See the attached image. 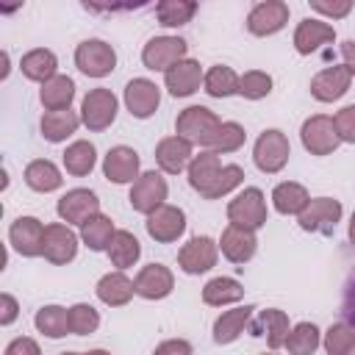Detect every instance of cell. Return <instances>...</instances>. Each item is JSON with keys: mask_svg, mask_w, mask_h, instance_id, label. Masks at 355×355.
<instances>
[{"mask_svg": "<svg viewBox=\"0 0 355 355\" xmlns=\"http://www.w3.org/2000/svg\"><path fill=\"white\" fill-rule=\"evenodd\" d=\"M219 128H222V119L205 105H189L175 119V133L180 139H186L189 144H197L205 150H211Z\"/></svg>", "mask_w": 355, "mask_h": 355, "instance_id": "cell-1", "label": "cell"}, {"mask_svg": "<svg viewBox=\"0 0 355 355\" xmlns=\"http://www.w3.org/2000/svg\"><path fill=\"white\" fill-rule=\"evenodd\" d=\"M266 216H269L266 197L255 186H247L244 191H239L227 202V219H230V225H239V227H247V230H261L266 225Z\"/></svg>", "mask_w": 355, "mask_h": 355, "instance_id": "cell-2", "label": "cell"}, {"mask_svg": "<svg viewBox=\"0 0 355 355\" xmlns=\"http://www.w3.org/2000/svg\"><path fill=\"white\" fill-rule=\"evenodd\" d=\"M288 155H291V144H288L286 133L277 130V128L263 130V133L258 136L255 147H252V161H255V166H258L261 172H266V175H277V172L288 164Z\"/></svg>", "mask_w": 355, "mask_h": 355, "instance_id": "cell-3", "label": "cell"}, {"mask_svg": "<svg viewBox=\"0 0 355 355\" xmlns=\"http://www.w3.org/2000/svg\"><path fill=\"white\" fill-rule=\"evenodd\" d=\"M75 67L89 78H105L116 69V50L103 39H86L75 47Z\"/></svg>", "mask_w": 355, "mask_h": 355, "instance_id": "cell-4", "label": "cell"}, {"mask_svg": "<svg viewBox=\"0 0 355 355\" xmlns=\"http://www.w3.org/2000/svg\"><path fill=\"white\" fill-rule=\"evenodd\" d=\"M166 194H169V186L166 180L161 178V172H141L139 180L130 186V194H128V202L136 214H144L150 216L153 211H158L161 205H166Z\"/></svg>", "mask_w": 355, "mask_h": 355, "instance_id": "cell-5", "label": "cell"}, {"mask_svg": "<svg viewBox=\"0 0 355 355\" xmlns=\"http://www.w3.org/2000/svg\"><path fill=\"white\" fill-rule=\"evenodd\" d=\"M116 105H119V103H116L114 92L97 86V89H92V92L83 97V103H80V122H83L89 130L100 133V130H105V128L114 125V119H116Z\"/></svg>", "mask_w": 355, "mask_h": 355, "instance_id": "cell-6", "label": "cell"}, {"mask_svg": "<svg viewBox=\"0 0 355 355\" xmlns=\"http://www.w3.org/2000/svg\"><path fill=\"white\" fill-rule=\"evenodd\" d=\"M300 139H302V147L311 153V155H330L341 139H338V130H336V122L333 116L327 114H313L302 122L300 128Z\"/></svg>", "mask_w": 355, "mask_h": 355, "instance_id": "cell-7", "label": "cell"}, {"mask_svg": "<svg viewBox=\"0 0 355 355\" xmlns=\"http://www.w3.org/2000/svg\"><path fill=\"white\" fill-rule=\"evenodd\" d=\"M186 50H189V44L180 36H155L144 44L141 64L153 72H166L169 67H175L178 61L186 58Z\"/></svg>", "mask_w": 355, "mask_h": 355, "instance_id": "cell-8", "label": "cell"}, {"mask_svg": "<svg viewBox=\"0 0 355 355\" xmlns=\"http://www.w3.org/2000/svg\"><path fill=\"white\" fill-rule=\"evenodd\" d=\"M341 214H344V208H341L338 200H333V197H313L305 205V211L297 216V222L308 233H324V236H330L336 230V225L341 222Z\"/></svg>", "mask_w": 355, "mask_h": 355, "instance_id": "cell-9", "label": "cell"}, {"mask_svg": "<svg viewBox=\"0 0 355 355\" xmlns=\"http://www.w3.org/2000/svg\"><path fill=\"white\" fill-rule=\"evenodd\" d=\"M216 258H219V241H214L211 236H194L180 247L178 266L186 275H202L216 266Z\"/></svg>", "mask_w": 355, "mask_h": 355, "instance_id": "cell-10", "label": "cell"}, {"mask_svg": "<svg viewBox=\"0 0 355 355\" xmlns=\"http://www.w3.org/2000/svg\"><path fill=\"white\" fill-rule=\"evenodd\" d=\"M288 22V3L283 0H261L247 14V31L252 36H272L283 31Z\"/></svg>", "mask_w": 355, "mask_h": 355, "instance_id": "cell-11", "label": "cell"}, {"mask_svg": "<svg viewBox=\"0 0 355 355\" xmlns=\"http://www.w3.org/2000/svg\"><path fill=\"white\" fill-rule=\"evenodd\" d=\"M44 227L36 216H17L8 227V244L22 258H39L44 250Z\"/></svg>", "mask_w": 355, "mask_h": 355, "instance_id": "cell-12", "label": "cell"}, {"mask_svg": "<svg viewBox=\"0 0 355 355\" xmlns=\"http://www.w3.org/2000/svg\"><path fill=\"white\" fill-rule=\"evenodd\" d=\"M55 211L67 225H86L92 216L100 214V200L92 189H69L67 194H61Z\"/></svg>", "mask_w": 355, "mask_h": 355, "instance_id": "cell-13", "label": "cell"}, {"mask_svg": "<svg viewBox=\"0 0 355 355\" xmlns=\"http://www.w3.org/2000/svg\"><path fill=\"white\" fill-rule=\"evenodd\" d=\"M150 239H155L158 244H172L186 233V214L178 205H161L158 211H153L144 222Z\"/></svg>", "mask_w": 355, "mask_h": 355, "instance_id": "cell-14", "label": "cell"}, {"mask_svg": "<svg viewBox=\"0 0 355 355\" xmlns=\"http://www.w3.org/2000/svg\"><path fill=\"white\" fill-rule=\"evenodd\" d=\"M42 255L50 263H55V266H64V263L75 261V255H78V236L72 233V227L64 225V222L47 225L44 227V250H42Z\"/></svg>", "mask_w": 355, "mask_h": 355, "instance_id": "cell-15", "label": "cell"}, {"mask_svg": "<svg viewBox=\"0 0 355 355\" xmlns=\"http://www.w3.org/2000/svg\"><path fill=\"white\" fill-rule=\"evenodd\" d=\"M139 153L133 147H125V144H116L105 153L103 158V175L111 180V183H136L139 180Z\"/></svg>", "mask_w": 355, "mask_h": 355, "instance_id": "cell-16", "label": "cell"}, {"mask_svg": "<svg viewBox=\"0 0 355 355\" xmlns=\"http://www.w3.org/2000/svg\"><path fill=\"white\" fill-rule=\"evenodd\" d=\"M349 83H352V72L344 64L324 67L322 72H316L311 78V94L319 103H333V100H338L349 92Z\"/></svg>", "mask_w": 355, "mask_h": 355, "instance_id": "cell-17", "label": "cell"}, {"mask_svg": "<svg viewBox=\"0 0 355 355\" xmlns=\"http://www.w3.org/2000/svg\"><path fill=\"white\" fill-rule=\"evenodd\" d=\"M194 144H189L186 139H180L178 133L175 136H164L158 144H155V164L161 172L166 175H180L183 169H189L191 158H194Z\"/></svg>", "mask_w": 355, "mask_h": 355, "instance_id": "cell-18", "label": "cell"}, {"mask_svg": "<svg viewBox=\"0 0 355 355\" xmlns=\"http://www.w3.org/2000/svg\"><path fill=\"white\" fill-rule=\"evenodd\" d=\"M158 103H161V89L153 80H147V78L128 80V86H125V105H128L130 116L147 119V116L155 114Z\"/></svg>", "mask_w": 355, "mask_h": 355, "instance_id": "cell-19", "label": "cell"}, {"mask_svg": "<svg viewBox=\"0 0 355 355\" xmlns=\"http://www.w3.org/2000/svg\"><path fill=\"white\" fill-rule=\"evenodd\" d=\"M133 286H136V294L144 300H164L175 288V275L164 263H147L139 269Z\"/></svg>", "mask_w": 355, "mask_h": 355, "instance_id": "cell-20", "label": "cell"}, {"mask_svg": "<svg viewBox=\"0 0 355 355\" xmlns=\"http://www.w3.org/2000/svg\"><path fill=\"white\" fill-rule=\"evenodd\" d=\"M202 78H205L202 67L194 58H183V61H178L175 67H169L164 72V86H166V92L172 97H189V94H194L200 89Z\"/></svg>", "mask_w": 355, "mask_h": 355, "instance_id": "cell-21", "label": "cell"}, {"mask_svg": "<svg viewBox=\"0 0 355 355\" xmlns=\"http://www.w3.org/2000/svg\"><path fill=\"white\" fill-rule=\"evenodd\" d=\"M219 250L230 263H247L258 250L255 230H247V227H239V225H227L222 230Z\"/></svg>", "mask_w": 355, "mask_h": 355, "instance_id": "cell-22", "label": "cell"}, {"mask_svg": "<svg viewBox=\"0 0 355 355\" xmlns=\"http://www.w3.org/2000/svg\"><path fill=\"white\" fill-rule=\"evenodd\" d=\"M247 327H250L252 336H263L272 349H280V347L286 344V338H288V330H291V327H288V316H286V311H280V308L258 311L255 322H250Z\"/></svg>", "mask_w": 355, "mask_h": 355, "instance_id": "cell-23", "label": "cell"}, {"mask_svg": "<svg viewBox=\"0 0 355 355\" xmlns=\"http://www.w3.org/2000/svg\"><path fill=\"white\" fill-rule=\"evenodd\" d=\"M330 42H336V28L333 25H327L324 19H302L300 25H297V31H294V50L300 53V55H311V53H316L322 44H330Z\"/></svg>", "mask_w": 355, "mask_h": 355, "instance_id": "cell-24", "label": "cell"}, {"mask_svg": "<svg viewBox=\"0 0 355 355\" xmlns=\"http://www.w3.org/2000/svg\"><path fill=\"white\" fill-rule=\"evenodd\" d=\"M94 294H97V300H100L103 305H108V308H122V305H128V302L133 300L136 286H133V280H130L125 272L116 269V272H108V275H103V277L97 280Z\"/></svg>", "mask_w": 355, "mask_h": 355, "instance_id": "cell-25", "label": "cell"}, {"mask_svg": "<svg viewBox=\"0 0 355 355\" xmlns=\"http://www.w3.org/2000/svg\"><path fill=\"white\" fill-rule=\"evenodd\" d=\"M222 161H219V155L216 153H211V150H202L200 155H194L191 158V164H189V186L200 194V197H205L208 194V189L214 186V180H216V175L222 172Z\"/></svg>", "mask_w": 355, "mask_h": 355, "instance_id": "cell-26", "label": "cell"}, {"mask_svg": "<svg viewBox=\"0 0 355 355\" xmlns=\"http://www.w3.org/2000/svg\"><path fill=\"white\" fill-rule=\"evenodd\" d=\"M255 313V305H241V308H233V311H222V316H216L214 322V341L216 344H233L244 327L250 324Z\"/></svg>", "mask_w": 355, "mask_h": 355, "instance_id": "cell-27", "label": "cell"}, {"mask_svg": "<svg viewBox=\"0 0 355 355\" xmlns=\"http://www.w3.org/2000/svg\"><path fill=\"white\" fill-rule=\"evenodd\" d=\"M75 100V80L67 75H55L39 89V103L44 111H67Z\"/></svg>", "mask_w": 355, "mask_h": 355, "instance_id": "cell-28", "label": "cell"}, {"mask_svg": "<svg viewBox=\"0 0 355 355\" xmlns=\"http://www.w3.org/2000/svg\"><path fill=\"white\" fill-rule=\"evenodd\" d=\"M78 125H83V122H80V114H75L72 108H67V111H44V116L39 122L42 136L47 141H53V144L67 141L78 130Z\"/></svg>", "mask_w": 355, "mask_h": 355, "instance_id": "cell-29", "label": "cell"}, {"mask_svg": "<svg viewBox=\"0 0 355 355\" xmlns=\"http://www.w3.org/2000/svg\"><path fill=\"white\" fill-rule=\"evenodd\" d=\"M19 69H22V75H25L28 80L47 83L50 78H55V75H58V72H55V69H58V58H55V53H53V50L36 47V50H31V53H25V55H22Z\"/></svg>", "mask_w": 355, "mask_h": 355, "instance_id": "cell-30", "label": "cell"}, {"mask_svg": "<svg viewBox=\"0 0 355 355\" xmlns=\"http://www.w3.org/2000/svg\"><path fill=\"white\" fill-rule=\"evenodd\" d=\"M311 202L308 197V189L302 183H294V180H286V183H277L275 191H272V205L277 214H286V216H300L305 211V205Z\"/></svg>", "mask_w": 355, "mask_h": 355, "instance_id": "cell-31", "label": "cell"}, {"mask_svg": "<svg viewBox=\"0 0 355 355\" xmlns=\"http://www.w3.org/2000/svg\"><path fill=\"white\" fill-rule=\"evenodd\" d=\"M25 183H28L33 191L47 194V191L61 189L64 178H61V169H58L53 161H47V158H36V161H31V164L25 166Z\"/></svg>", "mask_w": 355, "mask_h": 355, "instance_id": "cell-32", "label": "cell"}, {"mask_svg": "<svg viewBox=\"0 0 355 355\" xmlns=\"http://www.w3.org/2000/svg\"><path fill=\"white\" fill-rule=\"evenodd\" d=\"M94 164H97V150L86 139H78L64 150V169L75 178H86L94 169Z\"/></svg>", "mask_w": 355, "mask_h": 355, "instance_id": "cell-33", "label": "cell"}, {"mask_svg": "<svg viewBox=\"0 0 355 355\" xmlns=\"http://www.w3.org/2000/svg\"><path fill=\"white\" fill-rule=\"evenodd\" d=\"M244 297V286L233 277H214L202 286V302L205 305H214V308H222V305H230V302H239Z\"/></svg>", "mask_w": 355, "mask_h": 355, "instance_id": "cell-34", "label": "cell"}, {"mask_svg": "<svg viewBox=\"0 0 355 355\" xmlns=\"http://www.w3.org/2000/svg\"><path fill=\"white\" fill-rule=\"evenodd\" d=\"M114 222L105 214L92 216L86 225H80V241L92 250V252H108V244L114 239Z\"/></svg>", "mask_w": 355, "mask_h": 355, "instance_id": "cell-35", "label": "cell"}, {"mask_svg": "<svg viewBox=\"0 0 355 355\" xmlns=\"http://www.w3.org/2000/svg\"><path fill=\"white\" fill-rule=\"evenodd\" d=\"M139 255H141L139 239H136L130 230H116L114 239H111V244H108V258H111V263L122 272V269L133 266V263L139 261Z\"/></svg>", "mask_w": 355, "mask_h": 355, "instance_id": "cell-36", "label": "cell"}, {"mask_svg": "<svg viewBox=\"0 0 355 355\" xmlns=\"http://www.w3.org/2000/svg\"><path fill=\"white\" fill-rule=\"evenodd\" d=\"M33 324L39 333H44L47 338H64L69 333V308L61 305H44L36 311Z\"/></svg>", "mask_w": 355, "mask_h": 355, "instance_id": "cell-37", "label": "cell"}, {"mask_svg": "<svg viewBox=\"0 0 355 355\" xmlns=\"http://www.w3.org/2000/svg\"><path fill=\"white\" fill-rule=\"evenodd\" d=\"M322 344V333L313 322H300L288 330V338H286V349L288 355H313Z\"/></svg>", "mask_w": 355, "mask_h": 355, "instance_id": "cell-38", "label": "cell"}, {"mask_svg": "<svg viewBox=\"0 0 355 355\" xmlns=\"http://www.w3.org/2000/svg\"><path fill=\"white\" fill-rule=\"evenodd\" d=\"M197 8L200 6L191 0H161L155 6V17H158V25H164V28H180V25L191 22Z\"/></svg>", "mask_w": 355, "mask_h": 355, "instance_id": "cell-39", "label": "cell"}, {"mask_svg": "<svg viewBox=\"0 0 355 355\" xmlns=\"http://www.w3.org/2000/svg\"><path fill=\"white\" fill-rule=\"evenodd\" d=\"M202 86H205V92H208L211 97H219V100H222V97L239 94V75H236L230 67L216 64V67H211V69L205 72Z\"/></svg>", "mask_w": 355, "mask_h": 355, "instance_id": "cell-40", "label": "cell"}, {"mask_svg": "<svg viewBox=\"0 0 355 355\" xmlns=\"http://www.w3.org/2000/svg\"><path fill=\"white\" fill-rule=\"evenodd\" d=\"M322 347L327 355H349L355 349V327L349 322H336L327 327Z\"/></svg>", "mask_w": 355, "mask_h": 355, "instance_id": "cell-41", "label": "cell"}, {"mask_svg": "<svg viewBox=\"0 0 355 355\" xmlns=\"http://www.w3.org/2000/svg\"><path fill=\"white\" fill-rule=\"evenodd\" d=\"M272 92V75L261 72V69H250L244 75H239V94L247 100H263Z\"/></svg>", "mask_w": 355, "mask_h": 355, "instance_id": "cell-42", "label": "cell"}, {"mask_svg": "<svg viewBox=\"0 0 355 355\" xmlns=\"http://www.w3.org/2000/svg\"><path fill=\"white\" fill-rule=\"evenodd\" d=\"M241 183H244V169L239 164H225L222 172L216 175V180H214V186L208 189L205 200H219V197L230 194L233 189H239Z\"/></svg>", "mask_w": 355, "mask_h": 355, "instance_id": "cell-43", "label": "cell"}, {"mask_svg": "<svg viewBox=\"0 0 355 355\" xmlns=\"http://www.w3.org/2000/svg\"><path fill=\"white\" fill-rule=\"evenodd\" d=\"M100 327V313L86 305V302H78L69 308V333L72 336H89Z\"/></svg>", "mask_w": 355, "mask_h": 355, "instance_id": "cell-44", "label": "cell"}, {"mask_svg": "<svg viewBox=\"0 0 355 355\" xmlns=\"http://www.w3.org/2000/svg\"><path fill=\"white\" fill-rule=\"evenodd\" d=\"M244 139H247V133H244V128L239 122H222V128L216 130V139L211 144V153H216V155L236 153L244 144Z\"/></svg>", "mask_w": 355, "mask_h": 355, "instance_id": "cell-45", "label": "cell"}, {"mask_svg": "<svg viewBox=\"0 0 355 355\" xmlns=\"http://www.w3.org/2000/svg\"><path fill=\"white\" fill-rule=\"evenodd\" d=\"M333 122H336L338 139L347 144H355V105H344L341 111H336Z\"/></svg>", "mask_w": 355, "mask_h": 355, "instance_id": "cell-46", "label": "cell"}, {"mask_svg": "<svg viewBox=\"0 0 355 355\" xmlns=\"http://www.w3.org/2000/svg\"><path fill=\"white\" fill-rule=\"evenodd\" d=\"M311 8L324 14V17H333V19H341L352 11V3L349 0H338V3H324V0H311Z\"/></svg>", "mask_w": 355, "mask_h": 355, "instance_id": "cell-47", "label": "cell"}, {"mask_svg": "<svg viewBox=\"0 0 355 355\" xmlns=\"http://www.w3.org/2000/svg\"><path fill=\"white\" fill-rule=\"evenodd\" d=\"M153 355H194V349H191V344L186 338H166V341H161L155 347Z\"/></svg>", "mask_w": 355, "mask_h": 355, "instance_id": "cell-48", "label": "cell"}, {"mask_svg": "<svg viewBox=\"0 0 355 355\" xmlns=\"http://www.w3.org/2000/svg\"><path fill=\"white\" fill-rule=\"evenodd\" d=\"M3 355H42V349H39V344H36L33 338L19 336V338L8 341V347H6V352H3Z\"/></svg>", "mask_w": 355, "mask_h": 355, "instance_id": "cell-49", "label": "cell"}, {"mask_svg": "<svg viewBox=\"0 0 355 355\" xmlns=\"http://www.w3.org/2000/svg\"><path fill=\"white\" fill-rule=\"evenodd\" d=\"M17 316H19V305H17V300H14L11 294H0V324L8 327Z\"/></svg>", "mask_w": 355, "mask_h": 355, "instance_id": "cell-50", "label": "cell"}, {"mask_svg": "<svg viewBox=\"0 0 355 355\" xmlns=\"http://www.w3.org/2000/svg\"><path fill=\"white\" fill-rule=\"evenodd\" d=\"M344 316H347V322L355 327V277L349 280L347 294H344Z\"/></svg>", "mask_w": 355, "mask_h": 355, "instance_id": "cell-51", "label": "cell"}, {"mask_svg": "<svg viewBox=\"0 0 355 355\" xmlns=\"http://www.w3.org/2000/svg\"><path fill=\"white\" fill-rule=\"evenodd\" d=\"M341 58H344V67L355 75V42H352V39H347V42L341 44Z\"/></svg>", "mask_w": 355, "mask_h": 355, "instance_id": "cell-52", "label": "cell"}, {"mask_svg": "<svg viewBox=\"0 0 355 355\" xmlns=\"http://www.w3.org/2000/svg\"><path fill=\"white\" fill-rule=\"evenodd\" d=\"M349 241L355 247V211H352V219H349Z\"/></svg>", "mask_w": 355, "mask_h": 355, "instance_id": "cell-53", "label": "cell"}, {"mask_svg": "<svg viewBox=\"0 0 355 355\" xmlns=\"http://www.w3.org/2000/svg\"><path fill=\"white\" fill-rule=\"evenodd\" d=\"M80 355H111L108 349H89V352H80Z\"/></svg>", "mask_w": 355, "mask_h": 355, "instance_id": "cell-54", "label": "cell"}, {"mask_svg": "<svg viewBox=\"0 0 355 355\" xmlns=\"http://www.w3.org/2000/svg\"><path fill=\"white\" fill-rule=\"evenodd\" d=\"M61 355H80V352H61Z\"/></svg>", "mask_w": 355, "mask_h": 355, "instance_id": "cell-55", "label": "cell"}, {"mask_svg": "<svg viewBox=\"0 0 355 355\" xmlns=\"http://www.w3.org/2000/svg\"><path fill=\"white\" fill-rule=\"evenodd\" d=\"M263 355H275V352H263Z\"/></svg>", "mask_w": 355, "mask_h": 355, "instance_id": "cell-56", "label": "cell"}]
</instances>
